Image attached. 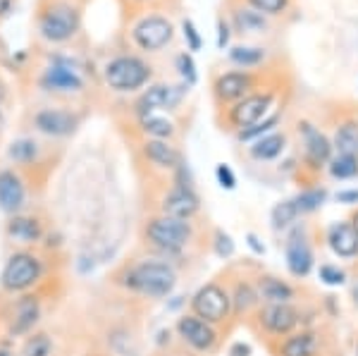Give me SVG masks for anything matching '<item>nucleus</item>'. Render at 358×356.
Here are the masks:
<instances>
[{"instance_id":"1","label":"nucleus","mask_w":358,"mask_h":356,"mask_svg":"<svg viewBox=\"0 0 358 356\" xmlns=\"http://www.w3.org/2000/svg\"><path fill=\"white\" fill-rule=\"evenodd\" d=\"M82 31V5L77 0H43L36 13V34L48 45H65Z\"/></svg>"},{"instance_id":"2","label":"nucleus","mask_w":358,"mask_h":356,"mask_svg":"<svg viewBox=\"0 0 358 356\" xmlns=\"http://www.w3.org/2000/svg\"><path fill=\"white\" fill-rule=\"evenodd\" d=\"M122 283L127 290L136 292L141 297H148V299H163V297L170 294L177 285V273L172 271V266H167L163 261H141L136 266L127 268Z\"/></svg>"},{"instance_id":"3","label":"nucleus","mask_w":358,"mask_h":356,"mask_svg":"<svg viewBox=\"0 0 358 356\" xmlns=\"http://www.w3.org/2000/svg\"><path fill=\"white\" fill-rule=\"evenodd\" d=\"M153 67L136 53H120L110 57L103 67V79L117 94H134L151 82Z\"/></svg>"},{"instance_id":"4","label":"nucleus","mask_w":358,"mask_h":356,"mask_svg":"<svg viewBox=\"0 0 358 356\" xmlns=\"http://www.w3.org/2000/svg\"><path fill=\"white\" fill-rule=\"evenodd\" d=\"M129 38L141 53H160L175 41V24L167 15L143 13L129 27Z\"/></svg>"},{"instance_id":"5","label":"nucleus","mask_w":358,"mask_h":356,"mask_svg":"<svg viewBox=\"0 0 358 356\" xmlns=\"http://www.w3.org/2000/svg\"><path fill=\"white\" fill-rule=\"evenodd\" d=\"M38 84H41L43 91H50V94H82V67H79L77 60L67 55H50L48 65L43 67L41 77H38Z\"/></svg>"},{"instance_id":"6","label":"nucleus","mask_w":358,"mask_h":356,"mask_svg":"<svg viewBox=\"0 0 358 356\" xmlns=\"http://www.w3.org/2000/svg\"><path fill=\"white\" fill-rule=\"evenodd\" d=\"M194 229L189 225V220H177L170 215H158L151 218L146 225V239L158 249L167 251V254H177L184 246L192 242Z\"/></svg>"},{"instance_id":"7","label":"nucleus","mask_w":358,"mask_h":356,"mask_svg":"<svg viewBox=\"0 0 358 356\" xmlns=\"http://www.w3.org/2000/svg\"><path fill=\"white\" fill-rule=\"evenodd\" d=\"M275 113V94L273 91H253V94L244 96L241 101L232 103L227 108V122L232 124L236 131L251 127V124L261 122Z\"/></svg>"},{"instance_id":"8","label":"nucleus","mask_w":358,"mask_h":356,"mask_svg":"<svg viewBox=\"0 0 358 356\" xmlns=\"http://www.w3.org/2000/svg\"><path fill=\"white\" fill-rule=\"evenodd\" d=\"M192 311L210 325L224 323L232 315V297L217 283H208L192 297Z\"/></svg>"},{"instance_id":"9","label":"nucleus","mask_w":358,"mask_h":356,"mask_svg":"<svg viewBox=\"0 0 358 356\" xmlns=\"http://www.w3.org/2000/svg\"><path fill=\"white\" fill-rule=\"evenodd\" d=\"M184 91H189V86L184 84H151L148 89L141 91V96L134 101V113L136 118H143V115L151 113H160V111H175V108L182 103Z\"/></svg>"},{"instance_id":"10","label":"nucleus","mask_w":358,"mask_h":356,"mask_svg":"<svg viewBox=\"0 0 358 356\" xmlns=\"http://www.w3.org/2000/svg\"><path fill=\"white\" fill-rule=\"evenodd\" d=\"M285 261H287V271L296 280H303L313 273L315 254H313V246H310L306 227H294L289 232L287 244H285Z\"/></svg>"},{"instance_id":"11","label":"nucleus","mask_w":358,"mask_h":356,"mask_svg":"<svg viewBox=\"0 0 358 356\" xmlns=\"http://www.w3.org/2000/svg\"><path fill=\"white\" fill-rule=\"evenodd\" d=\"M256 318L265 335L280 337V340L292 335V332H296L299 323H301V313L292 304H263L258 308Z\"/></svg>"},{"instance_id":"12","label":"nucleus","mask_w":358,"mask_h":356,"mask_svg":"<svg viewBox=\"0 0 358 356\" xmlns=\"http://www.w3.org/2000/svg\"><path fill=\"white\" fill-rule=\"evenodd\" d=\"M299 139H301V146H303V163L308 165L310 170L327 168V163H330L334 156L332 139H327V136L322 134L313 122H308V120L299 122Z\"/></svg>"},{"instance_id":"13","label":"nucleus","mask_w":358,"mask_h":356,"mask_svg":"<svg viewBox=\"0 0 358 356\" xmlns=\"http://www.w3.org/2000/svg\"><path fill=\"white\" fill-rule=\"evenodd\" d=\"M41 275V263L31 254H15L3 268L0 275V285L8 292H24L29 290Z\"/></svg>"},{"instance_id":"14","label":"nucleus","mask_w":358,"mask_h":356,"mask_svg":"<svg viewBox=\"0 0 358 356\" xmlns=\"http://www.w3.org/2000/svg\"><path fill=\"white\" fill-rule=\"evenodd\" d=\"M253 89H256V77H253L251 70L222 72L213 82V94H215L217 103H224V106L241 101L244 96L253 94Z\"/></svg>"},{"instance_id":"15","label":"nucleus","mask_w":358,"mask_h":356,"mask_svg":"<svg viewBox=\"0 0 358 356\" xmlns=\"http://www.w3.org/2000/svg\"><path fill=\"white\" fill-rule=\"evenodd\" d=\"M177 332L189 347L196 349V352H210L217 342L215 325L206 323L203 318H199V315H194V313L182 315V318L177 320Z\"/></svg>"},{"instance_id":"16","label":"nucleus","mask_w":358,"mask_h":356,"mask_svg":"<svg viewBox=\"0 0 358 356\" xmlns=\"http://www.w3.org/2000/svg\"><path fill=\"white\" fill-rule=\"evenodd\" d=\"M34 127L45 136H69L79 127V115L65 108H43L34 115Z\"/></svg>"},{"instance_id":"17","label":"nucleus","mask_w":358,"mask_h":356,"mask_svg":"<svg viewBox=\"0 0 358 356\" xmlns=\"http://www.w3.org/2000/svg\"><path fill=\"white\" fill-rule=\"evenodd\" d=\"M325 244L337 258L354 261L358 258V234L351 220H337L325 229Z\"/></svg>"},{"instance_id":"18","label":"nucleus","mask_w":358,"mask_h":356,"mask_svg":"<svg viewBox=\"0 0 358 356\" xmlns=\"http://www.w3.org/2000/svg\"><path fill=\"white\" fill-rule=\"evenodd\" d=\"M163 215L177 218V220H192L201 208V199L192 187H172L163 199Z\"/></svg>"},{"instance_id":"19","label":"nucleus","mask_w":358,"mask_h":356,"mask_svg":"<svg viewBox=\"0 0 358 356\" xmlns=\"http://www.w3.org/2000/svg\"><path fill=\"white\" fill-rule=\"evenodd\" d=\"M27 189L15 170H0V211L17 213L24 206Z\"/></svg>"},{"instance_id":"20","label":"nucleus","mask_w":358,"mask_h":356,"mask_svg":"<svg viewBox=\"0 0 358 356\" xmlns=\"http://www.w3.org/2000/svg\"><path fill=\"white\" fill-rule=\"evenodd\" d=\"M141 151L143 158L158 170H177L182 163V153L177 151V146H172V141L165 139H146Z\"/></svg>"},{"instance_id":"21","label":"nucleus","mask_w":358,"mask_h":356,"mask_svg":"<svg viewBox=\"0 0 358 356\" xmlns=\"http://www.w3.org/2000/svg\"><path fill=\"white\" fill-rule=\"evenodd\" d=\"M229 24L241 36H258V34H268L270 29L268 17L253 10L251 5H236L232 10V22Z\"/></svg>"},{"instance_id":"22","label":"nucleus","mask_w":358,"mask_h":356,"mask_svg":"<svg viewBox=\"0 0 358 356\" xmlns=\"http://www.w3.org/2000/svg\"><path fill=\"white\" fill-rule=\"evenodd\" d=\"M317 349H320V340L313 330H296L282 337L277 356H317Z\"/></svg>"},{"instance_id":"23","label":"nucleus","mask_w":358,"mask_h":356,"mask_svg":"<svg viewBox=\"0 0 358 356\" xmlns=\"http://www.w3.org/2000/svg\"><path fill=\"white\" fill-rule=\"evenodd\" d=\"M38 320V299L36 297H22L15 304L13 313L8 318V330L10 335H24L34 328V323Z\"/></svg>"},{"instance_id":"24","label":"nucleus","mask_w":358,"mask_h":356,"mask_svg":"<svg viewBox=\"0 0 358 356\" xmlns=\"http://www.w3.org/2000/svg\"><path fill=\"white\" fill-rule=\"evenodd\" d=\"M256 290L263 304H292L294 297H296V290L285 280L275 278V275H261Z\"/></svg>"},{"instance_id":"25","label":"nucleus","mask_w":358,"mask_h":356,"mask_svg":"<svg viewBox=\"0 0 358 356\" xmlns=\"http://www.w3.org/2000/svg\"><path fill=\"white\" fill-rule=\"evenodd\" d=\"M287 148V134L285 131H270V134L261 136L248 146V156H251L256 163H268V160H275L285 153Z\"/></svg>"},{"instance_id":"26","label":"nucleus","mask_w":358,"mask_h":356,"mask_svg":"<svg viewBox=\"0 0 358 356\" xmlns=\"http://www.w3.org/2000/svg\"><path fill=\"white\" fill-rule=\"evenodd\" d=\"M138 129L146 139H165V141H172V136L177 134V127L170 118L160 113H151V115H143L138 118Z\"/></svg>"},{"instance_id":"27","label":"nucleus","mask_w":358,"mask_h":356,"mask_svg":"<svg viewBox=\"0 0 358 356\" xmlns=\"http://www.w3.org/2000/svg\"><path fill=\"white\" fill-rule=\"evenodd\" d=\"M332 146L337 153H346V156H358V120L349 118L334 127Z\"/></svg>"},{"instance_id":"28","label":"nucleus","mask_w":358,"mask_h":356,"mask_svg":"<svg viewBox=\"0 0 358 356\" xmlns=\"http://www.w3.org/2000/svg\"><path fill=\"white\" fill-rule=\"evenodd\" d=\"M227 57L239 70H253V67L263 65L265 57H268V50L261 48V45H232Z\"/></svg>"},{"instance_id":"29","label":"nucleus","mask_w":358,"mask_h":356,"mask_svg":"<svg viewBox=\"0 0 358 356\" xmlns=\"http://www.w3.org/2000/svg\"><path fill=\"white\" fill-rule=\"evenodd\" d=\"M8 234L20 244H34L41 237V225L34 218H13L8 225Z\"/></svg>"},{"instance_id":"30","label":"nucleus","mask_w":358,"mask_h":356,"mask_svg":"<svg viewBox=\"0 0 358 356\" xmlns=\"http://www.w3.org/2000/svg\"><path fill=\"white\" fill-rule=\"evenodd\" d=\"M301 218V213H299L296 204H294V199H285L280 201V204L273 206V211H270V222H273V229H289L294 227V222Z\"/></svg>"},{"instance_id":"31","label":"nucleus","mask_w":358,"mask_h":356,"mask_svg":"<svg viewBox=\"0 0 358 356\" xmlns=\"http://www.w3.org/2000/svg\"><path fill=\"white\" fill-rule=\"evenodd\" d=\"M232 313H248L251 308H256L261 304V297H258V290L248 283H239L234 287L232 294Z\"/></svg>"},{"instance_id":"32","label":"nucleus","mask_w":358,"mask_h":356,"mask_svg":"<svg viewBox=\"0 0 358 356\" xmlns=\"http://www.w3.org/2000/svg\"><path fill=\"white\" fill-rule=\"evenodd\" d=\"M327 172H330L332 180H339V182L356 180L358 177V156L337 153V156H332V160L327 163Z\"/></svg>"},{"instance_id":"33","label":"nucleus","mask_w":358,"mask_h":356,"mask_svg":"<svg viewBox=\"0 0 358 356\" xmlns=\"http://www.w3.org/2000/svg\"><path fill=\"white\" fill-rule=\"evenodd\" d=\"M327 201V192L320 187H310V189H303L294 197V204H296L299 213L301 215H308V213H315V211L322 208V204Z\"/></svg>"},{"instance_id":"34","label":"nucleus","mask_w":358,"mask_h":356,"mask_svg":"<svg viewBox=\"0 0 358 356\" xmlns=\"http://www.w3.org/2000/svg\"><path fill=\"white\" fill-rule=\"evenodd\" d=\"M277 124H280V113H270L268 118L261 120V122H256V124H251V127L236 131V139L244 141V143H253L256 139H261V136L270 134V131H275Z\"/></svg>"},{"instance_id":"35","label":"nucleus","mask_w":358,"mask_h":356,"mask_svg":"<svg viewBox=\"0 0 358 356\" xmlns=\"http://www.w3.org/2000/svg\"><path fill=\"white\" fill-rule=\"evenodd\" d=\"M38 143L34 141V139H17L10 143V148H8V156L15 160V163H20V165H29V163H34V160L38 158Z\"/></svg>"},{"instance_id":"36","label":"nucleus","mask_w":358,"mask_h":356,"mask_svg":"<svg viewBox=\"0 0 358 356\" xmlns=\"http://www.w3.org/2000/svg\"><path fill=\"white\" fill-rule=\"evenodd\" d=\"M175 67L179 72V77H182V84L184 86H194L199 82V72H196V62H194V55L192 53H179L175 57Z\"/></svg>"},{"instance_id":"37","label":"nucleus","mask_w":358,"mask_h":356,"mask_svg":"<svg viewBox=\"0 0 358 356\" xmlns=\"http://www.w3.org/2000/svg\"><path fill=\"white\" fill-rule=\"evenodd\" d=\"M246 5H251L253 10L263 13L265 17H277L289 10L292 0H246Z\"/></svg>"},{"instance_id":"38","label":"nucleus","mask_w":358,"mask_h":356,"mask_svg":"<svg viewBox=\"0 0 358 356\" xmlns=\"http://www.w3.org/2000/svg\"><path fill=\"white\" fill-rule=\"evenodd\" d=\"M317 278H320V283L327 287H342L346 283L344 268L334 266V263H322V266L317 268Z\"/></svg>"},{"instance_id":"39","label":"nucleus","mask_w":358,"mask_h":356,"mask_svg":"<svg viewBox=\"0 0 358 356\" xmlns=\"http://www.w3.org/2000/svg\"><path fill=\"white\" fill-rule=\"evenodd\" d=\"M182 36H184V41H187V50H192V53L203 48V36H201L199 27H196L189 17L182 20Z\"/></svg>"},{"instance_id":"40","label":"nucleus","mask_w":358,"mask_h":356,"mask_svg":"<svg viewBox=\"0 0 358 356\" xmlns=\"http://www.w3.org/2000/svg\"><path fill=\"white\" fill-rule=\"evenodd\" d=\"M213 249H215L217 258H229V256H234L236 246H234V239L229 237L224 229H217L215 237H213Z\"/></svg>"},{"instance_id":"41","label":"nucleus","mask_w":358,"mask_h":356,"mask_svg":"<svg viewBox=\"0 0 358 356\" xmlns=\"http://www.w3.org/2000/svg\"><path fill=\"white\" fill-rule=\"evenodd\" d=\"M50 344L48 335H34L31 340L24 344V356H50Z\"/></svg>"},{"instance_id":"42","label":"nucleus","mask_w":358,"mask_h":356,"mask_svg":"<svg viewBox=\"0 0 358 356\" xmlns=\"http://www.w3.org/2000/svg\"><path fill=\"white\" fill-rule=\"evenodd\" d=\"M215 180H217V185H220L222 189H227V192H232V189L236 187V175L227 163H220L215 168Z\"/></svg>"},{"instance_id":"43","label":"nucleus","mask_w":358,"mask_h":356,"mask_svg":"<svg viewBox=\"0 0 358 356\" xmlns=\"http://www.w3.org/2000/svg\"><path fill=\"white\" fill-rule=\"evenodd\" d=\"M229 36H232V24L224 17L217 20V48L224 50L229 45Z\"/></svg>"},{"instance_id":"44","label":"nucleus","mask_w":358,"mask_h":356,"mask_svg":"<svg viewBox=\"0 0 358 356\" xmlns=\"http://www.w3.org/2000/svg\"><path fill=\"white\" fill-rule=\"evenodd\" d=\"M334 199L344 206H356L358 204V189H342V192H337V197Z\"/></svg>"},{"instance_id":"45","label":"nucleus","mask_w":358,"mask_h":356,"mask_svg":"<svg viewBox=\"0 0 358 356\" xmlns=\"http://www.w3.org/2000/svg\"><path fill=\"white\" fill-rule=\"evenodd\" d=\"M246 244H248V249H251L256 256H263L265 254V244L261 242V237H258L256 232H248L246 234Z\"/></svg>"},{"instance_id":"46","label":"nucleus","mask_w":358,"mask_h":356,"mask_svg":"<svg viewBox=\"0 0 358 356\" xmlns=\"http://www.w3.org/2000/svg\"><path fill=\"white\" fill-rule=\"evenodd\" d=\"M229 356H251V344H246V342L232 344V349H229Z\"/></svg>"},{"instance_id":"47","label":"nucleus","mask_w":358,"mask_h":356,"mask_svg":"<svg viewBox=\"0 0 358 356\" xmlns=\"http://www.w3.org/2000/svg\"><path fill=\"white\" fill-rule=\"evenodd\" d=\"M10 10H13V0H0V20L8 17Z\"/></svg>"},{"instance_id":"48","label":"nucleus","mask_w":358,"mask_h":356,"mask_svg":"<svg viewBox=\"0 0 358 356\" xmlns=\"http://www.w3.org/2000/svg\"><path fill=\"white\" fill-rule=\"evenodd\" d=\"M129 5H134V8H143V5H151L155 0H127Z\"/></svg>"},{"instance_id":"49","label":"nucleus","mask_w":358,"mask_h":356,"mask_svg":"<svg viewBox=\"0 0 358 356\" xmlns=\"http://www.w3.org/2000/svg\"><path fill=\"white\" fill-rule=\"evenodd\" d=\"M351 299H354L356 308H358V285H354V287H351Z\"/></svg>"},{"instance_id":"50","label":"nucleus","mask_w":358,"mask_h":356,"mask_svg":"<svg viewBox=\"0 0 358 356\" xmlns=\"http://www.w3.org/2000/svg\"><path fill=\"white\" fill-rule=\"evenodd\" d=\"M351 225H354L356 234H358V211H354V215H351Z\"/></svg>"},{"instance_id":"51","label":"nucleus","mask_w":358,"mask_h":356,"mask_svg":"<svg viewBox=\"0 0 358 356\" xmlns=\"http://www.w3.org/2000/svg\"><path fill=\"white\" fill-rule=\"evenodd\" d=\"M5 94H8V91H5V84H3V79H0V103L5 101Z\"/></svg>"},{"instance_id":"52","label":"nucleus","mask_w":358,"mask_h":356,"mask_svg":"<svg viewBox=\"0 0 358 356\" xmlns=\"http://www.w3.org/2000/svg\"><path fill=\"white\" fill-rule=\"evenodd\" d=\"M0 356H13L10 352H5V349H0Z\"/></svg>"},{"instance_id":"53","label":"nucleus","mask_w":358,"mask_h":356,"mask_svg":"<svg viewBox=\"0 0 358 356\" xmlns=\"http://www.w3.org/2000/svg\"><path fill=\"white\" fill-rule=\"evenodd\" d=\"M0 129H3V113H0Z\"/></svg>"},{"instance_id":"54","label":"nucleus","mask_w":358,"mask_h":356,"mask_svg":"<svg viewBox=\"0 0 358 356\" xmlns=\"http://www.w3.org/2000/svg\"><path fill=\"white\" fill-rule=\"evenodd\" d=\"M356 356H358V342H356Z\"/></svg>"}]
</instances>
